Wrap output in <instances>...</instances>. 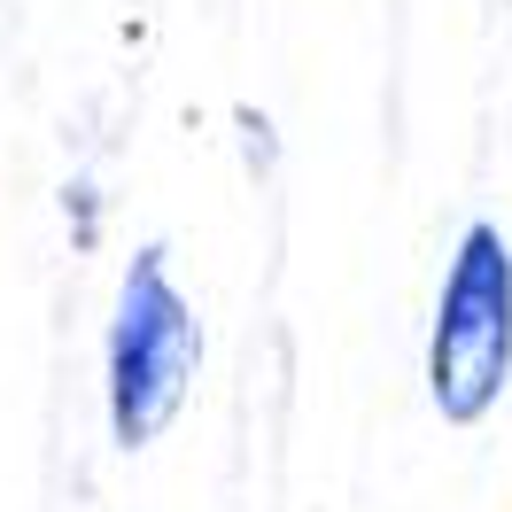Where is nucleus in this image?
Here are the masks:
<instances>
[{
	"instance_id": "obj_1",
	"label": "nucleus",
	"mask_w": 512,
	"mask_h": 512,
	"mask_svg": "<svg viewBox=\"0 0 512 512\" xmlns=\"http://www.w3.org/2000/svg\"><path fill=\"white\" fill-rule=\"evenodd\" d=\"M512 381V249L497 225H466L443 272L435 334H427V396L450 427L489 419Z\"/></svg>"
},
{
	"instance_id": "obj_2",
	"label": "nucleus",
	"mask_w": 512,
	"mask_h": 512,
	"mask_svg": "<svg viewBox=\"0 0 512 512\" xmlns=\"http://www.w3.org/2000/svg\"><path fill=\"white\" fill-rule=\"evenodd\" d=\"M202 365V326H194L187 295L171 288L163 249H140L117 288V319H109V427L117 443L140 450L156 443L171 412L187 404V381Z\"/></svg>"
}]
</instances>
